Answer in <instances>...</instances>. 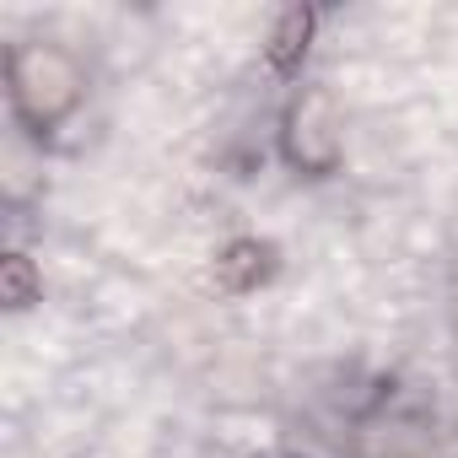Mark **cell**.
I'll use <instances>...</instances> for the list:
<instances>
[{
  "mask_svg": "<svg viewBox=\"0 0 458 458\" xmlns=\"http://www.w3.org/2000/svg\"><path fill=\"white\" fill-rule=\"evenodd\" d=\"M270 270H276L270 243L238 238V243H226L221 259H216V286H221V292H254L259 281H270Z\"/></svg>",
  "mask_w": 458,
  "mask_h": 458,
  "instance_id": "obj_3",
  "label": "cell"
},
{
  "mask_svg": "<svg viewBox=\"0 0 458 458\" xmlns=\"http://www.w3.org/2000/svg\"><path fill=\"white\" fill-rule=\"evenodd\" d=\"M313 12H302V6H292V12H281V22H276V33H270V65L276 71H297V60L308 55V38H313Z\"/></svg>",
  "mask_w": 458,
  "mask_h": 458,
  "instance_id": "obj_4",
  "label": "cell"
},
{
  "mask_svg": "<svg viewBox=\"0 0 458 458\" xmlns=\"http://www.w3.org/2000/svg\"><path fill=\"white\" fill-rule=\"evenodd\" d=\"M281 146H286V162L297 173H335V162H340V108L324 87L297 92V103L286 108Z\"/></svg>",
  "mask_w": 458,
  "mask_h": 458,
  "instance_id": "obj_2",
  "label": "cell"
},
{
  "mask_svg": "<svg viewBox=\"0 0 458 458\" xmlns=\"http://www.w3.org/2000/svg\"><path fill=\"white\" fill-rule=\"evenodd\" d=\"M6 87H12V108L28 130H55L76 103H81V65L60 49V44H17L6 60Z\"/></svg>",
  "mask_w": 458,
  "mask_h": 458,
  "instance_id": "obj_1",
  "label": "cell"
},
{
  "mask_svg": "<svg viewBox=\"0 0 458 458\" xmlns=\"http://www.w3.org/2000/svg\"><path fill=\"white\" fill-rule=\"evenodd\" d=\"M38 292H44V281H38V270H33L28 254H6V259H0V302H6L12 313L33 308Z\"/></svg>",
  "mask_w": 458,
  "mask_h": 458,
  "instance_id": "obj_5",
  "label": "cell"
}]
</instances>
